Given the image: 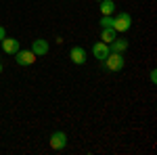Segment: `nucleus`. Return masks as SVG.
Segmentation results:
<instances>
[{
	"label": "nucleus",
	"instance_id": "1",
	"mask_svg": "<svg viewBox=\"0 0 157 155\" xmlns=\"http://www.w3.org/2000/svg\"><path fill=\"white\" fill-rule=\"evenodd\" d=\"M103 63H105V67H107L109 72H121V69H124V65H126L124 55H120V52H109L107 59L103 61Z\"/></svg>",
	"mask_w": 157,
	"mask_h": 155
},
{
	"label": "nucleus",
	"instance_id": "2",
	"mask_svg": "<svg viewBox=\"0 0 157 155\" xmlns=\"http://www.w3.org/2000/svg\"><path fill=\"white\" fill-rule=\"evenodd\" d=\"M132 25V17L128 13H120L117 17H113V29L115 32H128Z\"/></svg>",
	"mask_w": 157,
	"mask_h": 155
},
{
	"label": "nucleus",
	"instance_id": "3",
	"mask_svg": "<svg viewBox=\"0 0 157 155\" xmlns=\"http://www.w3.org/2000/svg\"><path fill=\"white\" fill-rule=\"evenodd\" d=\"M50 147L55 149V151H63L65 147H67V136H65V132L61 130H55L50 134Z\"/></svg>",
	"mask_w": 157,
	"mask_h": 155
},
{
	"label": "nucleus",
	"instance_id": "4",
	"mask_svg": "<svg viewBox=\"0 0 157 155\" xmlns=\"http://www.w3.org/2000/svg\"><path fill=\"white\" fill-rule=\"evenodd\" d=\"M36 59L38 57L32 52V50H21V48H19V50L15 52V61H17L19 65H34Z\"/></svg>",
	"mask_w": 157,
	"mask_h": 155
},
{
	"label": "nucleus",
	"instance_id": "5",
	"mask_svg": "<svg viewBox=\"0 0 157 155\" xmlns=\"http://www.w3.org/2000/svg\"><path fill=\"white\" fill-rule=\"evenodd\" d=\"M0 44H2V50H4L6 55H15V52L19 50V40H17V38L4 36V40H2Z\"/></svg>",
	"mask_w": 157,
	"mask_h": 155
},
{
	"label": "nucleus",
	"instance_id": "6",
	"mask_svg": "<svg viewBox=\"0 0 157 155\" xmlns=\"http://www.w3.org/2000/svg\"><path fill=\"white\" fill-rule=\"evenodd\" d=\"M32 52H34L36 57H44V55L48 52V42L42 40V38L34 40V42H32Z\"/></svg>",
	"mask_w": 157,
	"mask_h": 155
},
{
	"label": "nucleus",
	"instance_id": "7",
	"mask_svg": "<svg viewBox=\"0 0 157 155\" xmlns=\"http://www.w3.org/2000/svg\"><path fill=\"white\" fill-rule=\"evenodd\" d=\"M109 52H111V50H109V44H105V42H97V44L92 46V55H94V59H98V61H105Z\"/></svg>",
	"mask_w": 157,
	"mask_h": 155
},
{
	"label": "nucleus",
	"instance_id": "8",
	"mask_svg": "<svg viewBox=\"0 0 157 155\" xmlns=\"http://www.w3.org/2000/svg\"><path fill=\"white\" fill-rule=\"evenodd\" d=\"M69 57H71V61L75 65H84L86 63V50L82 46H73L71 50H69Z\"/></svg>",
	"mask_w": 157,
	"mask_h": 155
},
{
	"label": "nucleus",
	"instance_id": "9",
	"mask_svg": "<svg viewBox=\"0 0 157 155\" xmlns=\"http://www.w3.org/2000/svg\"><path fill=\"white\" fill-rule=\"evenodd\" d=\"M126 48H128V40H120V38H115V40L111 42L109 50H111V52H120V55H124Z\"/></svg>",
	"mask_w": 157,
	"mask_h": 155
},
{
	"label": "nucleus",
	"instance_id": "10",
	"mask_svg": "<svg viewBox=\"0 0 157 155\" xmlns=\"http://www.w3.org/2000/svg\"><path fill=\"white\" fill-rule=\"evenodd\" d=\"M115 34H117V32H115L113 27H109V29H103V32H101V42H105V44H111V42L115 40Z\"/></svg>",
	"mask_w": 157,
	"mask_h": 155
},
{
	"label": "nucleus",
	"instance_id": "11",
	"mask_svg": "<svg viewBox=\"0 0 157 155\" xmlns=\"http://www.w3.org/2000/svg\"><path fill=\"white\" fill-rule=\"evenodd\" d=\"M101 13L103 15H113L115 13V2L113 0H101Z\"/></svg>",
	"mask_w": 157,
	"mask_h": 155
},
{
	"label": "nucleus",
	"instance_id": "12",
	"mask_svg": "<svg viewBox=\"0 0 157 155\" xmlns=\"http://www.w3.org/2000/svg\"><path fill=\"white\" fill-rule=\"evenodd\" d=\"M101 27H103V29L113 27V17H111V15H103V19H101Z\"/></svg>",
	"mask_w": 157,
	"mask_h": 155
},
{
	"label": "nucleus",
	"instance_id": "13",
	"mask_svg": "<svg viewBox=\"0 0 157 155\" xmlns=\"http://www.w3.org/2000/svg\"><path fill=\"white\" fill-rule=\"evenodd\" d=\"M4 36H6V29H4V27H2V25H0V42H2V40H4Z\"/></svg>",
	"mask_w": 157,
	"mask_h": 155
},
{
	"label": "nucleus",
	"instance_id": "14",
	"mask_svg": "<svg viewBox=\"0 0 157 155\" xmlns=\"http://www.w3.org/2000/svg\"><path fill=\"white\" fill-rule=\"evenodd\" d=\"M151 82H153V84L157 82V72H155V69H153V72H151Z\"/></svg>",
	"mask_w": 157,
	"mask_h": 155
},
{
	"label": "nucleus",
	"instance_id": "15",
	"mask_svg": "<svg viewBox=\"0 0 157 155\" xmlns=\"http://www.w3.org/2000/svg\"><path fill=\"white\" fill-rule=\"evenodd\" d=\"M0 73H2V65H0Z\"/></svg>",
	"mask_w": 157,
	"mask_h": 155
},
{
	"label": "nucleus",
	"instance_id": "16",
	"mask_svg": "<svg viewBox=\"0 0 157 155\" xmlns=\"http://www.w3.org/2000/svg\"><path fill=\"white\" fill-rule=\"evenodd\" d=\"M97 2H101V0H97Z\"/></svg>",
	"mask_w": 157,
	"mask_h": 155
}]
</instances>
